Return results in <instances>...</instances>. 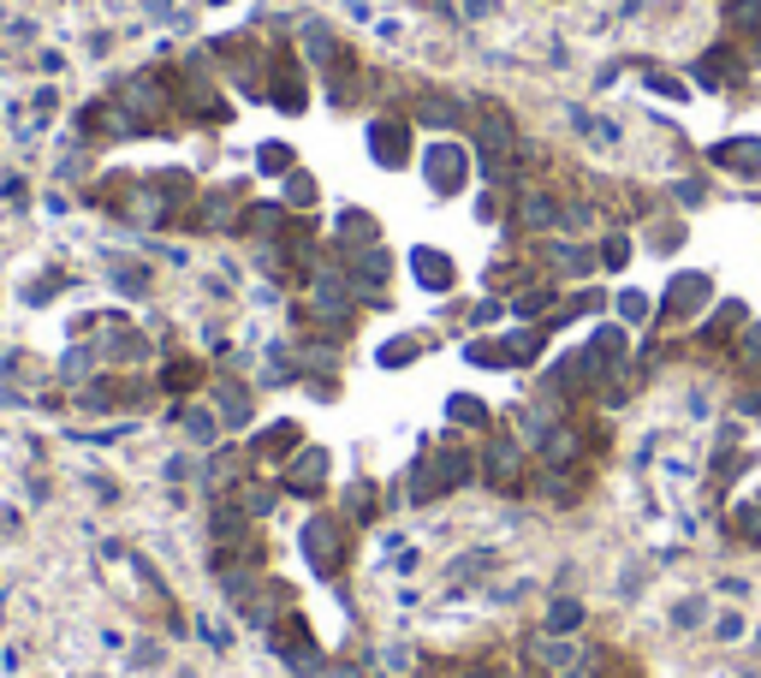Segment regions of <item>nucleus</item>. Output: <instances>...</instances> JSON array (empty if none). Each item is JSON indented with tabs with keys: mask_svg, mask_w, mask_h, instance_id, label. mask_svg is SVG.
Masks as SVG:
<instances>
[{
	"mask_svg": "<svg viewBox=\"0 0 761 678\" xmlns=\"http://www.w3.org/2000/svg\"><path fill=\"white\" fill-rule=\"evenodd\" d=\"M738 411H744V417H761V387H750V393L738 399Z\"/></svg>",
	"mask_w": 761,
	"mask_h": 678,
	"instance_id": "nucleus-60",
	"label": "nucleus"
},
{
	"mask_svg": "<svg viewBox=\"0 0 761 678\" xmlns=\"http://www.w3.org/2000/svg\"><path fill=\"white\" fill-rule=\"evenodd\" d=\"M351 554H358V524L339 506H310V518L298 524V560L310 565L315 583L339 589L351 572Z\"/></svg>",
	"mask_w": 761,
	"mask_h": 678,
	"instance_id": "nucleus-1",
	"label": "nucleus"
},
{
	"mask_svg": "<svg viewBox=\"0 0 761 678\" xmlns=\"http://www.w3.org/2000/svg\"><path fill=\"white\" fill-rule=\"evenodd\" d=\"M536 268L553 274L560 286H583L601 274V256H595V244H583L571 233H548V238H536Z\"/></svg>",
	"mask_w": 761,
	"mask_h": 678,
	"instance_id": "nucleus-9",
	"label": "nucleus"
},
{
	"mask_svg": "<svg viewBox=\"0 0 761 678\" xmlns=\"http://www.w3.org/2000/svg\"><path fill=\"white\" fill-rule=\"evenodd\" d=\"M54 375L66 387H84L90 375H101V351H96V339H66V351L54 357Z\"/></svg>",
	"mask_w": 761,
	"mask_h": 678,
	"instance_id": "nucleus-31",
	"label": "nucleus"
},
{
	"mask_svg": "<svg viewBox=\"0 0 761 678\" xmlns=\"http://www.w3.org/2000/svg\"><path fill=\"white\" fill-rule=\"evenodd\" d=\"M423 351H428L423 334H392V339H380V346H375V369H411Z\"/></svg>",
	"mask_w": 761,
	"mask_h": 678,
	"instance_id": "nucleus-39",
	"label": "nucleus"
},
{
	"mask_svg": "<svg viewBox=\"0 0 761 678\" xmlns=\"http://www.w3.org/2000/svg\"><path fill=\"white\" fill-rule=\"evenodd\" d=\"M262 90H269V108L286 113V120H298V113H310V66H303L298 48H269L262 54Z\"/></svg>",
	"mask_w": 761,
	"mask_h": 678,
	"instance_id": "nucleus-7",
	"label": "nucleus"
},
{
	"mask_svg": "<svg viewBox=\"0 0 761 678\" xmlns=\"http://www.w3.org/2000/svg\"><path fill=\"white\" fill-rule=\"evenodd\" d=\"M440 411H447V429H459V435H488L494 429L488 399L471 393V387H452V393L440 399Z\"/></svg>",
	"mask_w": 761,
	"mask_h": 678,
	"instance_id": "nucleus-27",
	"label": "nucleus"
},
{
	"mask_svg": "<svg viewBox=\"0 0 761 678\" xmlns=\"http://www.w3.org/2000/svg\"><path fill=\"white\" fill-rule=\"evenodd\" d=\"M84 173H90V155H84V149H72V155L54 167V179H66V185H72V179H84Z\"/></svg>",
	"mask_w": 761,
	"mask_h": 678,
	"instance_id": "nucleus-53",
	"label": "nucleus"
},
{
	"mask_svg": "<svg viewBox=\"0 0 761 678\" xmlns=\"http://www.w3.org/2000/svg\"><path fill=\"white\" fill-rule=\"evenodd\" d=\"M459 357L471 363V369H494V375H512L517 363H512V346H506V334L494 328V334H471L459 346Z\"/></svg>",
	"mask_w": 761,
	"mask_h": 678,
	"instance_id": "nucleus-30",
	"label": "nucleus"
},
{
	"mask_svg": "<svg viewBox=\"0 0 761 678\" xmlns=\"http://www.w3.org/2000/svg\"><path fill=\"white\" fill-rule=\"evenodd\" d=\"M202 530H209V548H245V542H257V536H262V524L245 512V500H238V494H214Z\"/></svg>",
	"mask_w": 761,
	"mask_h": 678,
	"instance_id": "nucleus-17",
	"label": "nucleus"
},
{
	"mask_svg": "<svg viewBox=\"0 0 761 678\" xmlns=\"http://www.w3.org/2000/svg\"><path fill=\"white\" fill-rule=\"evenodd\" d=\"M375 238H380V221L370 215V209H358V203H351V209H339V215H334V244H339V250L375 244Z\"/></svg>",
	"mask_w": 761,
	"mask_h": 678,
	"instance_id": "nucleus-34",
	"label": "nucleus"
},
{
	"mask_svg": "<svg viewBox=\"0 0 761 678\" xmlns=\"http://www.w3.org/2000/svg\"><path fill=\"white\" fill-rule=\"evenodd\" d=\"M494 7H500V0H471V7H464V12H471V18H488Z\"/></svg>",
	"mask_w": 761,
	"mask_h": 678,
	"instance_id": "nucleus-61",
	"label": "nucleus"
},
{
	"mask_svg": "<svg viewBox=\"0 0 761 678\" xmlns=\"http://www.w3.org/2000/svg\"><path fill=\"white\" fill-rule=\"evenodd\" d=\"M708 631H714V643L732 649V643H744V637H750V619H744V607L738 613L726 607V613H714V625H708Z\"/></svg>",
	"mask_w": 761,
	"mask_h": 678,
	"instance_id": "nucleus-48",
	"label": "nucleus"
},
{
	"mask_svg": "<svg viewBox=\"0 0 761 678\" xmlns=\"http://www.w3.org/2000/svg\"><path fill=\"white\" fill-rule=\"evenodd\" d=\"M583 625H589V601L571 595V589H553L548 607H541V631L548 637H583Z\"/></svg>",
	"mask_w": 761,
	"mask_h": 678,
	"instance_id": "nucleus-28",
	"label": "nucleus"
},
{
	"mask_svg": "<svg viewBox=\"0 0 761 678\" xmlns=\"http://www.w3.org/2000/svg\"><path fill=\"white\" fill-rule=\"evenodd\" d=\"M202 399L221 411L226 435H250V429H257V381H238V375L214 369V381H209V393H202Z\"/></svg>",
	"mask_w": 761,
	"mask_h": 678,
	"instance_id": "nucleus-16",
	"label": "nucleus"
},
{
	"mask_svg": "<svg viewBox=\"0 0 761 678\" xmlns=\"http://www.w3.org/2000/svg\"><path fill=\"white\" fill-rule=\"evenodd\" d=\"M601 375H607V363L595 357L583 339H577V346H560L548 363H541V387H548V393H560L565 405H583V399H595Z\"/></svg>",
	"mask_w": 761,
	"mask_h": 678,
	"instance_id": "nucleus-6",
	"label": "nucleus"
},
{
	"mask_svg": "<svg viewBox=\"0 0 761 678\" xmlns=\"http://www.w3.org/2000/svg\"><path fill=\"white\" fill-rule=\"evenodd\" d=\"M744 322H750V304H744V298H714V310L690 328V339L702 351H732V339L744 334Z\"/></svg>",
	"mask_w": 761,
	"mask_h": 678,
	"instance_id": "nucleus-21",
	"label": "nucleus"
},
{
	"mask_svg": "<svg viewBox=\"0 0 761 678\" xmlns=\"http://www.w3.org/2000/svg\"><path fill=\"white\" fill-rule=\"evenodd\" d=\"M643 90H649V96H666V102H690V78H672V72H661V66L643 72Z\"/></svg>",
	"mask_w": 761,
	"mask_h": 678,
	"instance_id": "nucleus-47",
	"label": "nucleus"
},
{
	"mask_svg": "<svg viewBox=\"0 0 761 678\" xmlns=\"http://www.w3.org/2000/svg\"><path fill=\"white\" fill-rule=\"evenodd\" d=\"M595 256H601V274H625L631 256H637V238H631L625 226H607V233L595 238Z\"/></svg>",
	"mask_w": 761,
	"mask_h": 678,
	"instance_id": "nucleus-37",
	"label": "nucleus"
},
{
	"mask_svg": "<svg viewBox=\"0 0 761 678\" xmlns=\"http://www.w3.org/2000/svg\"><path fill=\"white\" fill-rule=\"evenodd\" d=\"M560 298H565V292H560V280L536 268L524 286H517V292H506V310H512V322H548Z\"/></svg>",
	"mask_w": 761,
	"mask_h": 678,
	"instance_id": "nucleus-24",
	"label": "nucleus"
},
{
	"mask_svg": "<svg viewBox=\"0 0 761 678\" xmlns=\"http://www.w3.org/2000/svg\"><path fill=\"white\" fill-rule=\"evenodd\" d=\"M24 536V506H0V542Z\"/></svg>",
	"mask_w": 761,
	"mask_h": 678,
	"instance_id": "nucleus-54",
	"label": "nucleus"
},
{
	"mask_svg": "<svg viewBox=\"0 0 761 678\" xmlns=\"http://www.w3.org/2000/svg\"><path fill=\"white\" fill-rule=\"evenodd\" d=\"M363 149H370V161L380 173H404L416 161V125L404 108H380L363 120Z\"/></svg>",
	"mask_w": 761,
	"mask_h": 678,
	"instance_id": "nucleus-5",
	"label": "nucleus"
},
{
	"mask_svg": "<svg viewBox=\"0 0 761 678\" xmlns=\"http://www.w3.org/2000/svg\"><path fill=\"white\" fill-rule=\"evenodd\" d=\"M66 286H72V280L54 268V274H36V280H24V286H18V298H24L30 310H42V304H54V292H66Z\"/></svg>",
	"mask_w": 761,
	"mask_h": 678,
	"instance_id": "nucleus-45",
	"label": "nucleus"
},
{
	"mask_svg": "<svg viewBox=\"0 0 761 678\" xmlns=\"http://www.w3.org/2000/svg\"><path fill=\"white\" fill-rule=\"evenodd\" d=\"M708 613H714V607H708V595H678V601H672V631H702Z\"/></svg>",
	"mask_w": 761,
	"mask_h": 678,
	"instance_id": "nucleus-46",
	"label": "nucleus"
},
{
	"mask_svg": "<svg viewBox=\"0 0 761 678\" xmlns=\"http://www.w3.org/2000/svg\"><path fill=\"white\" fill-rule=\"evenodd\" d=\"M583 346H589L595 357L607 363V369H613V363H631V357H637V334H631L619 316H601V322H589V328H583Z\"/></svg>",
	"mask_w": 761,
	"mask_h": 678,
	"instance_id": "nucleus-26",
	"label": "nucleus"
},
{
	"mask_svg": "<svg viewBox=\"0 0 761 678\" xmlns=\"http://www.w3.org/2000/svg\"><path fill=\"white\" fill-rule=\"evenodd\" d=\"M327 476H334V452H327L322 441H303V447L286 459L280 488H286V500H310V506H322L327 488H334Z\"/></svg>",
	"mask_w": 761,
	"mask_h": 678,
	"instance_id": "nucleus-10",
	"label": "nucleus"
},
{
	"mask_svg": "<svg viewBox=\"0 0 761 678\" xmlns=\"http://www.w3.org/2000/svg\"><path fill=\"white\" fill-rule=\"evenodd\" d=\"M303 441H310V435H303L298 417H269V423H257V429H250L245 447H250V459H257V470H274V476H280L286 459H291Z\"/></svg>",
	"mask_w": 761,
	"mask_h": 678,
	"instance_id": "nucleus-15",
	"label": "nucleus"
},
{
	"mask_svg": "<svg viewBox=\"0 0 761 678\" xmlns=\"http://www.w3.org/2000/svg\"><path fill=\"white\" fill-rule=\"evenodd\" d=\"M672 203H678V209H702L708 203V179H672Z\"/></svg>",
	"mask_w": 761,
	"mask_h": 678,
	"instance_id": "nucleus-51",
	"label": "nucleus"
},
{
	"mask_svg": "<svg viewBox=\"0 0 761 678\" xmlns=\"http://www.w3.org/2000/svg\"><path fill=\"white\" fill-rule=\"evenodd\" d=\"M108 286L120 298H132V304H144V298L155 292V268H149L144 256H125L120 250V256H108Z\"/></svg>",
	"mask_w": 761,
	"mask_h": 678,
	"instance_id": "nucleus-29",
	"label": "nucleus"
},
{
	"mask_svg": "<svg viewBox=\"0 0 761 678\" xmlns=\"http://www.w3.org/2000/svg\"><path fill=\"white\" fill-rule=\"evenodd\" d=\"M155 250V262H167V268H190V250L185 244H149Z\"/></svg>",
	"mask_w": 761,
	"mask_h": 678,
	"instance_id": "nucleus-55",
	"label": "nucleus"
},
{
	"mask_svg": "<svg viewBox=\"0 0 761 678\" xmlns=\"http://www.w3.org/2000/svg\"><path fill=\"white\" fill-rule=\"evenodd\" d=\"M654 298H661V328H696L714 310L720 292H714V274L708 268H678Z\"/></svg>",
	"mask_w": 761,
	"mask_h": 678,
	"instance_id": "nucleus-8",
	"label": "nucleus"
},
{
	"mask_svg": "<svg viewBox=\"0 0 761 678\" xmlns=\"http://www.w3.org/2000/svg\"><path fill=\"white\" fill-rule=\"evenodd\" d=\"M404 113H411V125H423V131H435V137H464L476 108L452 90H416L411 102H404Z\"/></svg>",
	"mask_w": 761,
	"mask_h": 678,
	"instance_id": "nucleus-11",
	"label": "nucleus"
},
{
	"mask_svg": "<svg viewBox=\"0 0 761 678\" xmlns=\"http://www.w3.org/2000/svg\"><path fill=\"white\" fill-rule=\"evenodd\" d=\"M595 226H601V209H595L589 197H565V221H560V233L583 238V233H595Z\"/></svg>",
	"mask_w": 761,
	"mask_h": 678,
	"instance_id": "nucleus-44",
	"label": "nucleus"
},
{
	"mask_svg": "<svg viewBox=\"0 0 761 678\" xmlns=\"http://www.w3.org/2000/svg\"><path fill=\"white\" fill-rule=\"evenodd\" d=\"M155 661H167V649H161V643H137L132 667H155Z\"/></svg>",
	"mask_w": 761,
	"mask_h": 678,
	"instance_id": "nucleus-59",
	"label": "nucleus"
},
{
	"mask_svg": "<svg viewBox=\"0 0 761 678\" xmlns=\"http://www.w3.org/2000/svg\"><path fill=\"white\" fill-rule=\"evenodd\" d=\"M380 506H387V494H380L375 476H358V482L339 488V512H346L351 524H375V512H380Z\"/></svg>",
	"mask_w": 761,
	"mask_h": 678,
	"instance_id": "nucleus-33",
	"label": "nucleus"
},
{
	"mask_svg": "<svg viewBox=\"0 0 761 678\" xmlns=\"http://www.w3.org/2000/svg\"><path fill=\"white\" fill-rule=\"evenodd\" d=\"M506 221H512L524 238H548V233H560V221H565V197H553L548 185H517L512 215Z\"/></svg>",
	"mask_w": 761,
	"mask_h": 678,
	"instance_id": "nucleus-13",
	"label": "nucleus"
},
{
	"mask_svg": "<svg viewBox=\"0 0 761 678\" xmlns=\"http://www.w3.org/2000/svg\"><path fill=\"white\" fill-rule=\"evenodd\" d=\"M447 494L452 488H447V476H440V464H435V447H428V435H423L416 452H411V464L399 470V482L387 488V512H428Z\"/></svg>",
	"mask_w": 761,
	"mask_h": 678,
	"instance_id": "nucleus-4",
	"label": "nucleus"
},
{
	"mask_svg": "<svg viewBox=\"0 0 761 678\" xmlns=\"http://www.w3.org/2000/svg\"><path fill=\"white\" fill-rule=\"evenodd\" d=\"M482 452V494H500V500H524L529 494V470H536V459H529V447L517 441L512 429H488L476 441Z\"/></svg>",
	"mask_w": 761,
	"mask_h": 678,
	"instance_id": "nucleus-2",
	"label": "nucleus"
},
{
	"mask_svg": "<svg viewBox=\"0 0 761 678\" xmlns=\"http://www.w3.org/2000/svg\"><path fill=\"white\" fill-rule=\"evenodd\" d=\"M726 357H732V369H738L744 381H756V387H761V316L744 322V334L732 339V351H726Z\"/></svg>",
	"mask_w": 761,
	"mask_h": 678,
	"instance_id": "nucleus-36",
	"label": "nucleus"
},
{
	"mask_svg": "<svg viewBox=\"0 0 761 678\" xmlns=\"http://www.w3.org/2000/svg\"><path fill=\"white\" fill-rule=\"evenodd\" d=\"M714 589H720V595H738L744 601V595H750V577H732L726 572V577H714Z\"/></svg>",
	"mask_w": 761,
	"mask_h": 678,
	"instance_id": "nucleus-58",
	"label": "nucleus"
},
{
	"mask_svg": "<svg viewBox=\"0 0 761 678\" xmlns=\"http://www.w3.org/2000/svg\"><path fill=\"white\" fill-rule=\"evenodd\" d=\"M744 48H738V36H726V42H714V48H702V54L690 60V84L696 90H732V84L744 78Z\"/></svg>",
	"mask_w": 761,
	"mask_h": 678,
	"instance_id": "nucleus-18",
	"label": "nucleus"
},
{
	"mask_svg": "<svg viewBox=\"0 0 761 678\" xmlns=\"http://www.w3.org/2000/svg\"><path fill=\"white\" fill-rule=\"evenodd\" d=\"M464 322H471L476 334H494V328H506V322H512V310H506V298L500 292H482L471 310H464Z\"/></svg>",
	"mask_w": 761,
	"mask_h": 678,
	"instance_id": "nucleus-42",
	"label": "nucleus"
},
{
	"mask_svg": "<svg viewBox=\"0 0 761 678\" xmlns=\"http://www.w3.org/2000/svg\"><path fill=\"white\" fill-rule=\"evenodd\" d=\"M303 393H310L315 405H334V399H339V375H303Z\"/></svg>",
	"mask_w": 761,
	"mask_h": 678,
	"instance_id": "nucleus-52",
	"label": "nucleus"
},
{
	"mask_svg": "<svg viewBox=\"0 0 761 678\" xmlns=\"http://www.w3.org/2000/svg\"><path fill=\"white\" fill-rule=\"evenodd\" d=\"M0 197H7L12 209H24V203H30V185H24V179H0Z\"/></svg>",
	"mask_w": 761,
	"mask_h": 678,
	"instance_id": "nucleus-56",
	"label": "nucleus"
},
{
	"mask_svg": "<svg viewBox=\"0 0 761 678\" xmlns=\"http://www.w3.org/2000/svg\"><path fill=\"white\" fill-rule=\"evenodd\" d=\"M678 238H684V226H678V221L649 226V233H643V250H654V256H672V250H678Z\"/></svg>",
	"mask_w": 761,
	"mask_h": 678,
	"instance_id": "nucleus-49",
	"label": "nucleus"
},
{
	"mask_svg": "<svg viewBox=\"0 0 761 678\" xmlns=\"http://www.w3.org/2000/svg\"><path fill=\"white\" fill-rule=\"evenodd\" d=\"M601 316H613V292H607V286H595V280H583V286H571L560 304H553V316L541 322V328L565 334V328H577V322H601Z\"/></svg>",
	"mask_w": 761,
	"mask_h": 678,
	"instance_id": "nucleus-19",
	"label": "nucleus"
},
{
	"mask_svg": "<svg viewBox=\"0 0 761 678\" xmlns=\"http://www.w3.org/2000/svg\"><path fill=\"white\" fill-rule=\"evenodd\" d=\"M197 637H202L209 649H233V625L214 619V613H202V619H197Z\"/></svg>",
	"mask_w": 761,
	"mask_h": 678,
	"instance_id": "nucleus-50",
	"label": "nucleus"
},
{
	"mask_svg": "<svg viewBox=\"0 0 761 678\" xmlns=\"http://www.w3.org/2000/svg\"><path fill=\"white\" fill-rule=\"evenodd\" d=\"M298 54H303V66H310L315 78H327V72L351 66V48H346V36H339L334 24L322 18V12L298 18Z\"/></svg>",
	"mask_w": 761,
	"mask_h": 678,
	"instance_id": "nucleus-12",
	"label": "nucleus"
},
{
	"mask_svg": "<svg viewBox=\"0 0 761 678\" xmlns=\"http://www.w3.org/2000/svg\"><path fill=\"white\" fill-rule=\"evenodd\" d=\"M280 203L291 215H315V209H322V179H315L310 167H291L280 179Z\"/></svg>",
	"mask_w": 761,
	"mask_h": 678,
	"instance_id": "nucleus-35",
	"label": "nucleus"
},
{
	"mask_svg": "<svg viewBox=\"0 0 761 678\" xmlns=\"http://www.w3.org/2000/svg\"><path fill=\"white\" fill-rule=\"evenodd\" d=\"M529 494L536 500H548V506H583V494H589V464H577V470H553V464H536L529 470Z\"/></svg>",
	"mask_w": 761,
	"mask_h": 678,
	"instance_id": "nucleus-22",
	"label": "nucleus"
},
{
	"mask_svg": "<svg viewBox=\"0 0 761 678\" xmlns=\"http://www.w3.org/2000/svg\"><path fill=\"white\" fill-rule=\"evenodd\" d=\"M482 572H500V548H464L447 560V583H471Z\"/></svg>",
	"mask_w": 761,
	"mask_h": 678,
	"instance_id": "nucleus-41",
	"label": "nucleus"
},
{
	"mask_svg": "<svg viewBox=\"0 0 761 678\" xmlns=\"http://www.w3.org/2000/svg\"><path fill=\"white\" fill-rule=\"evenodd\" d=\"M613 316L625 322L631 334H637V328H654V322H661V298L643 292V286H619V292H613Z\"/></svg>",
	"mask_w": 761,
	"mask_h": 678,
	"instance_id": "nucleus-32",
	"label": "nucleus"
},
{
	"mask_svg": "<svg viewBox=\"0 0 761 678\" xmlns=\"http://www.w3.org/2000/svg\"><path fill=\"white\" fill-rule=\"evenodd\" d=\"M404 280L416 286L423 298H447L459 286V256L440 244H411L404 250Z\"/></svg>",
	"mask_w": 761,
	"mask_h": 678,
	"instance_id": "nucleus-14",
	"label": "nucleus"
},
{
	"mask_svg": "<svg viewBox=\"0 0 761 678\" xmlns=\"http://www.w3.org/2000/svg\"><path fill=\"white\" fill-rule=\"evenodd\" d=\"M202 292H209L214 304H233V280H214V274H202Z\"/></svg>",
	"mask_w": 761,
	"mask_h": 678,
	"instance_id": "nucleus-57",
	"label": "nucleus"
},
{
	"mask_svg": "<svg viewBox=\"0 0 761 678\" xmlns=\"http://www.w3.org/2000/svg\"><path fill=\"white\" fill-rule=\"evenodd\" d=\"M565 120L577 125V137H589V143H601V149L619 143V125L601 120V113H589V108H565Z\"/></svg>",
	"mask_w": 761,
	"mask_h": 678,
	"instance_id": "nucleus-43",
	"label": "nucleus"
},
{
	"mask_svg": "<svg viewBox=\"0 0 761 678\" xmlns=\"http://www.w3.org/2000/svg\"><path fill=\"white\" fill-rule=\"evenodd\" d=\"M291 167H298V149H291L286 137H262L257 143V179H286Z\"/></svg>",
	"mask_w": 761,
	"mask_h": 678,
	"instance_id": "nucleus-40",
	"label": "nucleus"
},
{
	"mask_svg": "<svg viewBox=\"0 0 761 678\" xmlns=\"http://www.w3.org/2000/svg\"><path fill=\"white\" fill-rule=\"evenodd\" d=\"M202 7H226V0H202Z\"/></svg>",
	"mask_w": 761,
	"mask_h": 678,
	"instance_id": "nucleus-62",
	"label": "nucleus"
},
{
	"mask_svg": "<svg viewBox=\"0 0 761 678\" xmlns=\"http://www.w3.org/2000/svg\"><path fill=\"white\" fill-rule=\"evenodd\" d=\"M708 167L732 173V179L761 185V137H756V131H738V137H720V143H708Z\"/></svg>",
	"mask_w": 761,
	"mask_h": 678,
	"instance_id": "nucleus-23",
	"label": "nucleus"
},
{
	"mask_svg": "<svg viewBox=\"0 0 761 678\" xmlns=\"http://www.w3.org/2000/svg\"><path fill=\"white\" fill-rule=\"evenodd\" d=\"M209 363L202 357H190V351H167L161 357V369H155V387H161V399H202L209 393Z\"/></svg>",
	"mask_w": 761,
	"mask_h": 678,
	"instance_id": "nucleus-20",
	"label": "nucleus"
},
{
	"mask_svg": "<svg viewBox=\"0 0 761 678\" xmlns=\"http://www.w3.org/2000/svg\"><path fill=\"white\" fill-rule=\"evenodd\" d=\"M190 226H202V233H226L238 238V226H245V203H238V191H202L197 203H190Z\"/></svg>",
	"mask_w": 761,
	"mask_h": 678,
	"instance_id": "nucleus-25",
	"label": "nucleus"
},
{
	"mask_svg": "<svg viewBox=\"0 0 761 678\" xmlns=\"http://www.w3.org/2000/svg\"><path fill=\"white\" fill-rule=\"evenodd\" d=\"M416 167H423V185L440 197V203H452V197L471 191L476 179V149L471 137H435L428 149H416Z\"/></svg>",
	"mask_w": 761,
	"mask_h": 678,
	"instance_id": "nucleus-3",
	"label": "nucleus"
},
{
	"mask_svg": "<svg viewBox=\"0 0 761 678\" xmlns=\"http://www.w3.org/2000/svg\"><path fill=\"white\" fill-rule=\"evenodd\" d=\"M726 530H732V542H744V548H761V494H744V500H732V512H726Z\"/></svg>",
	"mask_w": 761,
	"mask_h": 678,
	"instance_id": "nucleus-38",
	"label": "nucleus"
}]
</instances>
